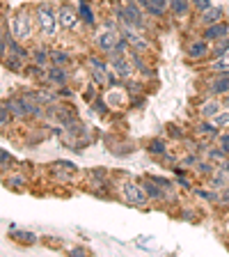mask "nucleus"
I'll list each match as a JSON object with an SVG mask.
<instances>
[{
	"label": "nucleus",
	"instance_id": "f257e3e1",
	"mask_svg": "<svg viewBox=\"0 0 229 257\" xmlns=\"http://www.w3.org/2000/svg\"><path fill=\"white\" fill-rule=\"evenodd\" d=\"M35 16H37V28L44 37H55L58 26H60L58 7L53 3H39L37 10H35Z\"/></svg>",
	"mask_w": 229,
	"mask_h": 257
},
{
	"label": "nucleus",
	"instance_id": "f03ea898",
	"mask_svg": "<svg viewBox=\"0 0 229 257\" xmlns=\"http://www.w3.org/2000/svg\"><path fill=\"white\" fill-rule=\"evenodd\" d=\"M10 35L19 42H28L32 37V16L30 12L23 7V10L14 12L10 19Z\"/></svg>",
	"mask_w": 229,
	"mask_h": 257
},
{
	"label": "nucleus",
	"instance_id": "7ed1b4c3",
	"mask_svg": "<svg viewBox=\"0 0 229 257\" xmlns=\"http://www.w3.org/2000/svg\"><path fill=\"white\" fill-rule=\"evenodd\" d=\"M117 19L119 23H131V26L140 28V30H144V10L140 7L138 0H126L122 7L117 10Z\"/></svg>",
	"mask_w": 229,
	"mask_h": 257
},
{
	"label": "nucleus",
	"instance_id": "20e7f679",
	"mask_svg": "<svg viewBox=\"0 0 229 257\" xmlns=\"http://www.w3.org/2000/svg\"><path fill=\"white\" fill-rule=\"evenodd\" d=\"M122 198L133 207H144L149 202V195L144 191V186H138L135 182H124L122 184Z\"/></svg>",
	"mask_w": 229,
	"mask_h": 257
},
{
	"label": "nucleus",
	"instance_id": "39448f33",
	"mask_svg": "<svg viewBox=\"0 0 229 257\" xmlns=\"http://www.w3.org/2000/svg\"><path fill=\"white\" fill-rule=\"evenodd\" d=\"M122 37L126 39L128 46H133L135 51H147V48H149V39L140 32V28L131 26V23H122Z\"/></svg>",
	"mask_w": 229,
	"mask_h": 257
},
{
	"label": "nucleus",
	"instance_id": "423d86ee",
	"mask_svg": "<svg viewBox=\"0 0 229 257\" xmlns=\"http://www.w3.org/2000/svg\"><path fill=\"white\" fill-rule=\"evenodd\" d=\"M119 42H122V30H117V28L110 26V23H108L106 30L96 37V44H99V48H101L103 53H112Z\"/></svg>",
	"mask_w": 229,
	"mask_h": 257
},
{
	"label": "nucleus",
	"instance_id": "0eeeda50",
	"mask_svg": "<svg viewBox=\"0 0 229 257\" xmlns=\"http://www.w3.org/2000/svg\"><path fill=\"white\" fill-rule=\"evenodd\" d=\"M58 16H60V28L64 30H74L78 26V7H74L71 3H60L58 5Z\"/></svg>",
	"mask_w": 229,
	"mask_h": 257
},
{
	"label": "nucleus",
	"instance_id": "6e6552de",
	"mask_svg": "<svg viewBox=\"0 0 229 257\" xmlns=\"http://www.w3.org/2000/svg\"><path fill=\"white\" fill-rule=\"evenodd\" d=\"M144 14L154 16V19H163L165 12H170V0H138Z\"/></svg>",
	"mask_w": 229,
	"mask_h": 257
},
{
	"label": "nucleus",
	"instance_id": "1a4fd4ad",
	"mask_svg": "<svg viewBox=\"0 0 229 257\" xmlns=\"http://www.w3.org/2000/svg\"><path fill=\"white\" fill-rule=\"evenodd\" d=\"M202 37L206 39V42H220V39L229 37V23L218 21V23H211V26H204Z\"/></svg>",
	"mask_w": 229,
	"mask_h": 257
},
{
	"label": "nucleus",
	"instance_id": "9d476101",
	"mask_svg": "<svg viewBox=\"0 0 229 257\" xmlns=\"http://www.w3.org/2000/svg\"><path fill=\"white\" fill-rule=\"evenodd\" d=\"M5 108L12 112V117H19V119L30 117V112H28V103H26V99H23V94L21 96H10V99L5 101Z\"/></svg>",
	"mask_w": 229,
	"mask_h": 257
},
{
	"label": "nucleus",
	"instance_id": "9b49d317",
	"mask_svg": "<svg viewBox=\"0 0 229 257\" xmlns=\"http://www.w3.org/2000/svg\"><path fill=\"white\" fill-rule=\"evenodd\" d=\"M186 53H188L190 60H204L208 53H211V46H208V42L204 37L202 39H192V42L188 44Z\"/></svg>",
	"mask_w": 229,
	"mask_h": 257
},
{
	"label": "nucleus",
	"instance_id": "f8f14e48",
	"mask_svg": "<svg viewBox=\"0 0 229 257\" xmlns=\"http://www.w3.org/2000/svg\"><path fill=\"white\" fill-rule=\"evenodd\" d=\"M44 78H46V83H51V85L64 87V85H67V80H69V74L62 69V64H53V67H48V69H46Z\"/></svg>",
	"mask_w": 229,
	"mask_h": 257
},
{
	"label": "nucleus",
	"instance_id": "ddd939ff",
	"mask_svg": "<svg viewBox=\"0 0 229 257\" xmlns=\"http://www.w3.org/2000/svg\"><path fill=\"white\" fill-rule=\"evenodd\" d=\"M112 71H117L119 78H128L133 74V62H128V55H112L110 58Z\"/></svg>",
	"mask_w": 229,
	"mask_h": 257
},
{
	"label": "nucleus",
	"instance_id": "4468645a",
	"mask_svg": "<svg viewBox=\"0 0 229 257\" xmlns=\"http://www.w3.org/2000/svg\"><path fill=\"white\" fill-rule=\"evenodd\" d=\"M87 62H90V67H92V74H94L96 83H106L108 76H110V74H108V64L103 62L99 55H90V60H87Z\"/></svg>",
	"mask_w": 229,
	"mask_h": 257
},
{
	"label": "nucleus",
	"instance_id": "2eb2a0df",
	"mask_svg": "<svg viewBox=\"0 0 229 257\" xmlns=\"http://www.w3.org/2000/svg\"><path fill=\"white\" fill-rule=\"evenodd\" d=\"M208 186L215 188V191H222V188L229 186V172L224 170L222 166H215V170L208 177Z\"/></svg>",
	"mask_w": 229,
	"mask_h": 257
},
{
	"label": "nucleus",
	"instance_id": "dca6fc26",
	"mask_svg": "<svg viewBox=\"0 0 229 257\" xmlns=\"http://www.w3.org/2000/svg\"><path fill=\"white\" fill-rule=\"evenodd\" d=\"M229 92V74H220L208 83V94L211 96H220Z\"/></svg>",
	"mask_w": 229,
	"mask_h": 257
},
{
	"label": "nucleus",
	"instance_id": "f3484780",
	"mask_svg": "<svg viewBox=\"0 0 229 257\" xmlns=\"http://www.w3.org/2000/svg\"><path fill=\"white\" fill-rule=\"evenodd\" d=\"M195 134H197L202 140H213V138H218L220 128L213 126L211 119H202V122H197V126H195Z\"/></svg>",
	"mask_w": 229,
	"mask_h": 257
},
{
	"label": "nucleus",
	"instance_id": "a211bd4d",
	"mask_svg": "<svg viewBox=\"0 0 229 257\" xmlns=\"http://www.w3.org/2000/svg\"><path fill=\"white\" fill-rule=\"evenodd\" d=\"M222 108H224L222 101H218L215 96H213V99H206V101L199 106V117H202V119H211L213 115H218Z\"/></svg>",
	"mask_w": 229,
	"mask_h": 257
},
{
	"label": "nucleus",
	"instance_id": "6ab92c4d",
	"mask_svg": "<svg viewBox=\"0 0 229 257\" xmlns=\"http://www.w3.org/2000/svg\"><path fill=\"white\" fill-rule=\"evenodd\" d=\"M199 21H202V26H211V23H218L222 21V10L220 7H208V10L199 12Z\"/></svg>",
	"mask_w": 229,
	"mask_h": 257
},
{
	"label": "nucleus",
	"instance_id": "aec40b11",
	"mask_svg": "<svg viewBox=\"0 0 229 257\" xmlns=\"http://www.w3.org/2000/svg\"><path fill=\"white\" fill-rule=\"evenodd\" d=\"M144 191H147V195H149V200H165V195H167V191L163 186H160L158 182H154L149 177V182L144 184Z\"/></svg>",
	"mask_w": 229,
	"mask_h": 257
},
{
	"label": "nucleus",
	"instance_id": "412c9836",
	"mask_svg": "<svg viewBox=\"0 0 229 257\" xmlns=\"http://www.w3.org/2000/svg\"><path fill=\"white\" fill-rule=\"evenodd\" d=\"M227 150H224V147H220V145H211V147H208L206 150V159L208 161H213L215 166H222V161L227 159Z\"/></svg>",
	"mask_w": 229,
	"mask_h": 257
},
{
	"label": "nucleus",
	"instance_id": "4be33fe9",
	"mask_svg": "<svg viewBox=\"0 0 229 257\" xmlns=\"http://www.w3.org/2000/svg\"><path fill=\"white\" fill-rule=\"evenodd\" d=\"M190 7H192L190 0H170V12L176 16V19H183Z\"/></svg>",
	"mask_w": 229,
	"mask_h": 257
},
{
	"label": "nucleus",
	"instance_id": "5701e85b",
	"mask_svg": "<svg viewBox=\"0 0 229 257\" xmlns=\"http://www.w3.org/2000/svg\"><path fill=\"white\" fill-rule=\"evenodd\" d=\"M211 71H213L215 76L229 74V51H224L222 55H218V58H215V62L211 64Z\"/></svg>",
	"mask_w": 229,
	"mask_h": 257
},
{
	"label": "nucleus",
	"instance_id": "b1692460",
	"mask_svg": "<svg viewBox=\"0 0 229 257\" xmlns=\"http://www.w3.org/2000/svg\"><path fill=\"white\" fill-rule=\"evenodd\" d=\"M192 193H195L197 198L206 200V202H215V204H220V193L215 191V188H211V191H206V188H192Z\"/></svg>",
	"mask_w": 229,
	"mask_h": 257
},
{
	"label": "nucleus",
	"instance_id": "393cba45",
	"mask_svg": "<svg viewBox=\"0 0 229 257\" xmlns=\"http://www.w3.org/2000/svg\"><path fill=\"white\" fill-rule=\"evenodd\" d=\"M78 14H80V19H83L87 26H94L96 19H94V10L90 7V3H85V0H83V3L78 5Z\"/></svg>",
	"mask_w": 229,
	"mask_h": 257
},
{
	"label": "nucleus",
	"instance_id": "a878e982",
	"mask_svg": "<svg viewBox=\"0 0 229 257\" xmlns=\"http://www.w3.org/2000/svg\"><path fill=\"white\" fill-rule=\"evenodd\" d=\"M211 122H213V126H218L220 131L229 128V110H227V108H222L218 115H213V117H211Z\"/></svg>",
	"mask_w": 229,
	"mask_h": 257
},
{
	"label": "nucleus",
	"instance_id": "bb28decb",
	"mask_svg": "<svg viewBox=\"0 0 229 257\" xmlns=\"http://www.w3.org/2000/svg\"><path fill=\"white\" fill-rule=\"evenodd\" d=\"M195 170H197L199 175H204V177L208 179V177H211V172L215 170V163H213V161H208V159H199L197 166H195Z\"/></svg>",
	"mask_w": 229,
	"mask_h": 257
},
{
	"label": "nucleus",
	"instance_id": "cd10ccee",
	"mask_svg": "<svg viewBox=\"0 0 229 257\" xmlns=\"http://www.w3.org/2000/svg\"><path fill=\"white\" fill-rule=\"evenodd\" d=\"M51 62L53 64H67V62H71V55L67 53V51H51Z\"/></svg>",
	"mask_w": 229,
	"mask_h": 257
},
{
	"label": "nucleus",
	"instance_id": "c85d7f7f",
	"mask_svg": "<svg viewBox=\"0 0 229 257\" xmlns=\"http://www.w3.org/2000/svg\"><path fill=\"white\" fill-rule=\"evenodd\" d=\"M147 150H149L151 154H160V156H163V154H167V145L163 143V140L156 138V140H151V143L147 145Z\"/></svg>",
	"mask_w": 229,
	"mask_h": 257
},
{
	"label": "nucleus",
	"instance_id": "c756f323",
	"mask_svg": "<svg viewBox=\"0 0 229 257\" xmlns=\"http://www.w3.org/2000/svg\"><path fill=\"white\" fill-rule=\"evenodd\" d=\"M14 239L21 241V243H26V246H32V243H37V234H32V232H16Z\"/></svg>",
	"mask_w": 229,
	"mask_h": 257
},
{
	"label": "nucleus",
	"instance_id": "7c9ffc66",
	"mask_svg": "<svg viewBox=\"0 0 229 257\" xmlns=\"http://www.w3.org/2000/svg\"><path fill=\"white\" fill-rule=\"evenodd\" d=\"M7 44H10V35L3 26H0V58H5L7 55Z\"/></svg>",
	"mask_w": 229,
	"mask_h": 257
},
{
	"label": "nucleus",
	"instance_id": "2f4dec72",
	"mask_svg": "<svg viewBox=\"0 0 229 257\" xmlns=\"http://www.w3.org/2000/svg\"><path fill=\"white\" fill-rule=\"evenodd\" d=\"M202 159V156L197 154V152H195V154H186V156H181V159H179V163H181V166H197V161Z\"/></svg>",
	"mask_w": 229,
	"mask_h": 257
},
{
	"label": "nucleus",
	"instance_id": "473e14b6",
	"mask_svg": "<svg viewBox=\"0 0 229 257\" xmlns=\"http://www.w3.org/2000/svg\"><path fill=\"white\" fill-rule=\"evenodd\" d=\"M224 51H229V37H224V39H220V42H215V58H218V55H222Z\"/></svg>",
	"mask_w": 229,
	"mask_h": 257
},
{
	"label": "nucleus",
	"instance_id": "72a5a7b5",
	"mask_svg": "<svg viewBox=\"0 0 229 257\" xmlns=\"http://www.w3.org/2000/svg\"><path fill=\"white\" fill-rule=\"evenodd\" d=\"M10 119H12V112L3 106V108H0V128L7 126V124H10Z\"/></svg>",
	"mask_w": 229,
	"mask_h": 257
},
{
	"label": "nucleus",
	"instance_id": "f704fd0d",
	"mask_svg": "<svg viewBox=\"0 0 229 257\" xmlns=\"http://www.w3.org/2000/svg\"><path fill=\"white\" fill-rule=\"evenodd\" d=\"M190 3H192V7H195L197 12H204V10L211 7V0H190Z\"/></svg>",
	"mask_w": 229,
	"mask_h": 257
},
{
	"label": "nucleus",
	"instance_id": "c9c22d12",
	"mask_svg": "<svg viewBox=\"0 0 229 257\" xmlns=\"http://www.w3.org/2000/svg\"><path fill=\"white\" fill-rule=\"evenodd\" d=\"M32 53H35L32 58H35V62H37V64H46V60H51L46 53H44V51H32Z\"/></svg>",
	"mask_w": 229,
	"mask_h": 257
},
{
	"label": "nucleus",
	"instance_id": "e433bc0d",
	"mask_svg": "<svg viewBox=\"0 0 229 257\" xmlns=\"http://www.w3.org/2000/svg\"><path fill=\"white\" fill-rule=\"evenodd\" d=\"M0 166H14V156H10L7 152H0Z\"/></svg>",
	"mask_w": 229,
	"mask_h": 257
},
{
	"label": "nucleus",
	"instance_id": "4c0bfd02",
	"mask_svg": "<svg viewBox=\"0 0 229 257\" xmlns=\"http://www.w3.org/2000/svg\"><path fill=\"white\" fill-rule=\"evenodd\" d=\"M10 184H12V186H26V177H23V175H14V177H10Z\"/></svg>",
	"mask_w": 229,
	"mask_h": 257
},
{
	"label": "nucleus",
	"instance_id": "58836bf2",
	"mask_svg": "<svg viewBox=\"0 0 229 257\" xmlns=\"http://www.w3.org/2000/svg\"><path fill=\"white\" fill-rule=\"evenodd\" d=\"M151 179H154V182H158L160 186L165 188V191H172V182H170V179H165V177H151Z\"/></svg>",
	"mask_w": 229,
	"mask_h": 257
},
{
	"label": "nucleus",
	"instance_id": "ea45409f",
	"mask_svg": "<svg viewBox=\"0 0 229 257\" xmlns=\"http://www.w3.org/2000/svg\"><path fill=\"white\" fill-rule=\"evenodd\" d=\"M220 204H224V207H229V186L220 191Z\"/></svg>",
	"mask_w": 229,
	"mask_h": 257
},
{
	"label": "nucleus",
	"instance_id": "a19ab883",
	"mask_svg": "<svg viewBox=\"0 0 229 257\" xmlns=\"http://www.w3.org/2000/svg\"><path fill=\"white\" fill-rule=\"evenodd\" d=\"M176 186H183V188H190V184H188V179H186V177H179V179H176Z\"/></svg>",
	"mask_w": 229,
	"mask_h": 257
},
{
	"label": "nucleus",
	"instance_id": "79ce46f5",
	"mask_svg": "<svg viewBox=\"0 0 229 257\" xmlns=\"http://www.w3.org/2000/svg\"><path fill=\"white\" fill-rule=\"evenodd\" d=\"M222 106L229 110V92H227V94H222Z\"/></svg>",
	"mask_w": 229,
	"mask_h": 257
},
{
	"label": "nucleus",
	"instance_id": "37998d69",
	"mask_svg": "<svg viewBox=\"0 0 229 257\" xmlns=\"http://www.w3.org/2000/svg\"><path fill=\"white\" fill-rule=\"evenodd\" d=\"M71 255H85V250H83V248H76V250H71Z\"/></svg>",
	"mask_w": 229,
	"mask_h": 257
},
{
	"label": "nucleus",
	"instance_id": "c03bdc74",
	"mask_svg": "<svg viewBox=\"0 0 229 257\" xmlns=\"http://www.w3.org/2000/svg\"><path fill=\"white\" fill-rule=\"evenodd\" d=\"M222 168H224V170H227V172H229V156H227V159H224V161H222Z\"/></svg>",
	"mask_w": 229,
	"mask_h": 257
},
{
	"label": "nucleus",
	"instance_id": "a18cd8bd",
	"mask_svg": "<svg viewBox=\"0 0 229 257\" xmlns=\"http://www.w3.org/2000/svg\"><path fill=\"white\" fill-rule=\"evenodd\" d=\"M224 150H227V154H229V145H227V147H224Z\"/></svg>",
	"mask_w": 229,
	"mask_h": 257
},
{
	"label": "nucleus",
	"instance_id": "49530a36",
	"mask_svg": "<svg viewBox=\"0 0 229 257\" xmlns=\"http://www.w3.org/2000/svg\"><path fill=\"white\" fill-rule=\"evenodd\" d=\"M227 234H229V225H227Z\"/></svg>",
	"mask_w": 229,
	"mask_h": 257
}]
</instances>
